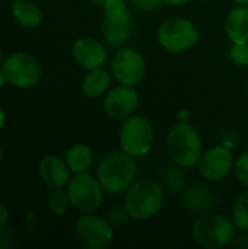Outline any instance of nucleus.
<instances>
[{"instance_id": "1", "label": "nucleus", "mask_w": 248, "mask_h": 249, "mask_svg": "<svg viewBox=\"0 0 248 249\" xmlns=\"http://www.w3.org/2000/svg\"><path fill=\"white\" fill-rule=\"evenodd\" d=\"M137 174L134 158L129 153L114 152L105 156L98 165V181L104 191L117 196L126 193L133 184Z\"/></svg>"}, {"instance_id": "2", "label": "nucleus", "mask_w": 248, "mask_h": 249, "mask_svg": "<svg viewBox=\"0 0 248 249\" xmlns=\"http://www.w3.org/2000/svg\"><path fill=\"white\" fill-rule=\"evenodd\" d=\"M165 191L153 179H140L126 191L124 210L134 220H149L155 217L164 206Z\"/></svg>"}, {"instance_id": "3", "label": "nucleus", "mask_w": 248, "mask_h": 249, "mask_svg": "<svg viewBox=\"0 0 248 249\" xmlns=\"http://www.w3.org/2000/svg\"><path fill=\"white\" fill-rule=\"evenodd\" d=\"M167 146L171 159L180 168H194L203 155L200 134L189 123L177 124L168 133Z\"/></svg>"}, {"instance_id": "4", "label": "nucleus", "mask_w": 248, "mask_h": 249, "mask_svg": "<svg viewBox=\"0 0 248 249\" xmlns=\"http://www.w3.org/2000/svg\"><path fill=\"white\" fill-rule=\"evenodd\" d=\"M235 223L222 214H203L193 223V238L205 248L219 249L231 244L235 236Z\"/></svg>"}, {"instance_id": "5", "label": "nucleus", "mask_w": 248, "mask_h": 249, "mask_svg": "<svg viewBox=\"0 0 248 249\" xmlns=\"http://www.w3.org/2000/svg\"><path fill=\"white\" fill-rule=\"evenodd\" d=\"M200 39L194 23L184 18H170L158 28V41L170 53H184Z\"/></svg>"}, {"instance_id": "6", "label": "nucleus", "mask_w": 248, "mask_h": 249, "mask_svg": "<svg viewBox=\"0 0 248 249\" xmlns=\"http://www.w3.org/2000/svg\"><path fill=\"white\" fill-rule=\"evenodd\" d=\"M153 128L148 118L142 115L127 117L120 128L121 149L132 156H143L151 152Z\"/></svg>"}, {"instance_id": "7", "label": "nucleus", "mask_w": 248, "mask_h": 249, "mask_svg": "<svg viewBox=\"0 0 248 249\" xmlns=\"http://www.w3.org/2000/svg\"><path fill=\"white\" fill-rule=\"evenodd\" d=\"M67 196L72 206L80 212L91 213L99 209L104 200V188L91 174L79 172L69 181Z\"/></svg>"}, {"instance_id": "8", "label": "nucleus", "mask_w": 248, "mask_h": 249, "mask_svg": "<svg viewBox=\"0 0 248 249\" xmlns=\"http://www.w3.org/2000/svg\"><path fill=\"white\" fill-rule=\"evenodd\" d=\"M1 71L9 83L26 89L35 86L41 79V66L31 54L15 53L3 63Z\"/></svg>"}, {"instance_id": "9", "label": "nucleus", "mask_w": 248, "mask_h": 249, "mask_svg": "<svg viewBox=\"0 0 248 249\" xmlns=\"http://www.w3.org/2000/svg\"><path fill=\"white\" fill-rule=\"evenodd\" d=\"M146 71V63L142 54L133 48L120 50L113 60V74L120 85L136 86L139 85Z\"/></svg>"}, {"instance_id": "10", "label": "nucleus", "mask_w": 248, "mask_h": 249, "mask_svg": "<svg viewBox=\"0 0 248 249\" xmlns=\"http://www.w3.org/2000/svg\"><path fill=\"white\" fill-rule=\"evenodd\" d=\"M234 156L232 152L225 146H215L202 155L200 162L197 163L200 175L210 182H218L224 179L231 169L234 168Z\"/></svg>"}, {"instance_id": "11", "label": "nucleus", "mask_w": 248, "mask_h": 249, "mask_svg": "<svg viewBox=\"0 0 248 249\" xmlns=\"http://www.w3.org/2000/svg\"><path fill=\"white\" fill-rule=\"evenodd\" d=\"M76 233L82 242L92 248H102L113 239L111 226L95 214H82L76 222Z\"/></svg>"}, {"instance_id": "12", "label": "nucleus", "mask_w": 248, "mask_h": 249, "mask_svg": "<svg viewBox=\"0 0 248 249\" xmlns=\"http://www.w3.org/2000/svg\"><path fill=\"white\" fill-rule=\"evenodd\" d=\"M139 105V93L132 86H118L111 89L104 98V111L114 120L130 117Z\"/></svg>"}, {"instance_id": "13", "label": "nucleus", "mask_w": 248, "mask_h": 249, "mask_svg": "<svg viewBox=\"0 0 248 249\" xmlns=\"http://www.w3.org/2000/svg\"><path fill=\"white\" fill-rule=\"evenodd\" d=\"M73 58L80 67L91 71L95 69H101L105 64L107 51L96 39L91 36H83L77 39L73 45Z\"/></svg>"}, {"instance_id": "14", "label": "nucleus", "mask_w": 248, "mask_h": 249, "mask_svg": "<svg viewBox=\"0 0 248 249\" xmlns=\"http://www.w3.org/2000/svg\"><path fill=\"white\" fill-rule=\"evenodd\" d=\"M132 16L127 10L118 15H104L102 36L105 42L113 47L123 45L132 35Z\"/></svg>"}, {"instance_id": "15", "label": "nucleus", "mask_w": 248, "mask_h": 249, "mask_svg": "<svg viewBox=\"0 0 248 249\" xmlns=\"http://www.w3.org/2000/svg\"><path fill=\"white\" fill-rule=\"evenodd\" d=\"M69 166L58 156L48 155L39 162V175L51 188H61L69 182Z\"/></svg>"}, {"instance_id": "16", "label": "nucleus", "mask_w": 248, "mask_h": 249, "mask_svg": "<svg viewBox=\"0 0 248 249\" xmlns=\"http://www.w3.org/2000/svg\"><path fill=\"white\" fill-rule=\"evenodd\" d=\"M225 32L234 42L248 41V4L234 7L225 22Z\"/></svg>"}, {"instance_id": "17", "label": "nucleus", "mask_w": 248, "mask_h": 249, "mask_svg": "<svg viewBox=\"0 0 248 249\" xmlns=\"http://www.w3.org/2000/svg\"><path fill=\"white\" fill-rule=\"evenodd\" d=\"M184 206L194 212V213H200L208 210L210 206L216 204V196H215V190L203 185V184H197L193 185L183 197Z\"/></svg>"}, {"instance_id": "18", "label": "nucleus", "mask_w": 248, "mask_h": 249, "mask_svg": "<svg viewBox=\"0 0 248 249\" xmlns=\"http://www.w3.org/2000/svg\"><path fill=\"white\" fill-rule=\"evenodd\" d=\"M111 77L110 73L104 69L91 70L82 83V90L89 98H99L110 89Z\"/></svg>"}, {"instance_id": "19", "label": "nucleus", "mask_w": 248, "mask_h": 249, "mask_svg": "<svg viewBox=\"0 0 248 249\" xmlns=\"http://www.w3.org/2000/svg\"><path fill=\"white\" fill-rule=\"evenodd\" d=\"M12 12H13V16H15L16 22L20 23L25 28H37L42 20L41 9L37 4L25 1V0L15 1Z\"/></svg>"}, {"instance_id": "20", "label": "nucleus", "mask_w": 248, "mask_h": 249, "mask_svg": "<svg viewBox=\"0 0 248 249\" xmlns=\"http://www.w3.org/2000/svg\"><path fill=\"white\" fill-rule=\"evenodd\" d=\"M66 163L75 174L85 172L92 165V150L83 143L75 144L66 153Z\"/></svg>"}, {"instance_id": "21", "label": "nucleus", "mask_w": 248, "mask_h": 249, "mask_svg": "<svg viewBox=\"0 0 248 249\" xmlns=\"http://www.w3.org/2000/svg\"><path fill=\"white\" fill-rule=\"evenodd\" d=\"M232 220L235 226L248 233V191L238 196L232 207Z\"/></svg>"}, {"instance_id": "22", "label": "nucleus", "mask_w": 248, "mask_h": 249, "mask_svg": "<svg viewBox=\"0 0 248 249\" xmlns=\"http://www.w3.org/2000/svg\"><path fill=\"white\" fill-rule=\"evenodd\" d=\"M67 203H69V196L64 191H60V190L51 193L50 197H48V207L57 216H60V214H63L66 212Z\"/></svg>"}, {"instance_id": "23", "label": "nucleus", "mask_w": 248, "mask_h": 249, "mask_svg": "<svg viewBox=\"0 0 248 249\" xmlns=\"http://www.w3.org/2000/svg\"><path fill=\"white\" fill-rule=\"evenodd\" d=\"M229 57H231V61H232L235 66L247 67L248 66V41H246V42H234V45L231 47Z\"/></svg>"}, {"instance_id": "24", "label": "nucleus", "mask_w": 248, "mask_h": 249, "mask_svg": "<svg viewBox=\"0 0 248 249\" xmlns=\"http://www.w3.org/2000/svg\"><path fill=\"white\" fill-rule=\"evenodd\" d=\"M234 171H235V177L237 179L243 184L248 187V152L241 155L235 163H234Z\"/></svg>"}, {"instance_id": "25", "label": "nucleus", "mask_w": 248, "mask_h": 249, "mask_svg": "<svg viewBox=\"0 0 248 249\" xmlns=\"http://www.w3.org/2000/svg\"><path fill=\"white\" fill-rule=\"evenodd\" d=\"M164 0H132V4L134 9L140 12H152L161 7Z\"/></svg>"}, {"instance_id": "26", "label": "nucleus", "mask_w": 248, "mask_h": 249, "mask_svg": "<svg viewBox=\"0 0 248 249\" xmlns=\"http://www.w3.org/2000/svg\"><path fill=\"white\" fill-rule=\"evenodd\" d=\"M104 15H118L127 10L123 0H108L104 6Z\"/></svg>"}, {"instance_id": "27", "label": "nucleus", "mask_w": 248, "mask_h": 249, "mask_svg": "<svg viewBox=\"0 0 248 249\" xmlns=\"http://www.w3.org/2000/svg\"><path fill=\"white\" fill-rule=\"evenodd\" d=\"M7 219H9V213H7V210L0 204V228L6 225Z\"/></svg>"}, {"instance_id": "28", "label": "nucleus", "mask_w": 248, "mask_h": 249, "mask_svg": "<svg viewBox=\"0 0 248 249\" xmlns=\"http://www.w3.org/2000/svg\"><path fill=\"white\" fill-rule=\"evenodd\" d=\"M164 1L168 3V4H171V6H183V4L189 3L190 0H164Z\"/></svg>"}, {"instance_id": "29", "label": "nucleus", "mask_w": 248, "mask_h": 249, "mask_svg": "<svg viewBox=\"0 0 248 249\" xmlns=\"http://www.w3.org/2000/svg\"><path fill=\"white\" fill-rule=\"evenodd\" d=\"M89 1H92V3L96 4V6H104L108 0H89Z\"/></svg>"}, {"instance_id": "30", "label": "nucleus", "mask_w": 248, "mask_h": 249, "mask_svg": "<svg viewBox=\"0 0 248 249\" xmlns=\"http://www.w3.org/2000/svg\"><path fill=\"white\" fill-rule=\"evenodd\" d=\"M3 124H4V114H3L1 109H0V128L3 127Z\"/></svg>"}, {"instance_id": "31", "label": "nucleus", "mask_w": 248, "mask_h": 249, "mask_svg": "<svg viewBox=\"0 0 248 249\" xmlns=\"http://www.w3.org/2000/svg\"><path fill=\"white\" fill-rule=\"evenodd\" d=\"M237 4H248V0H232Z\"/></svg>"}, {"instance_id": "32", "label": "nucleus", "mask_w": 248, "mask_h": 249, "mask_svg": "<svg viewBox=\"0 0 248 249\" xmlns=\"http://www.w3.org/2000/svg\"><path fill=\"white\" fill-rule=\"evenodd\" d=\"M0 162H1V149H0Z\"/></svg>"}, {"instance_id": "33", "label": "nucleus", "mask_w": 248, "mask_h": 249, "mask_svg": "<svg viewBox=\"0 0 248 249\" xmlns=\"http://www.w3.org/2000/svg\"><path fill=\"white\" fill-rule=\"evenodd\" d=\"M0 64H1V54H0Z\"/></svg>"}, {"instance_id": "34", "label": "nucleus", "mask_w": 248, "mask_h": 249, "mask_svg": "<svg viewBox=\"0 0 248 249\" xmlns=\"http://www.w3.org/2000/svg\"><path fill=\"white\" fill-rule=\"evenodd\" d=\"M13 1H20V0H13Z\"/></svg>"}, {"instance_id": "35", "label": "nucleus", "mask_w": 248, "mask_h": 249, "mask_svg": "<svg viewBox=\"0 0 248 249\" xmlns=\"http://www.w3.org/2000/svg\"><path fill=\"white\" fill-rule=\"evenodd\" d=\"M205 1H210V0H205Z\"/></svg>"}, {"instance_id": "36", "label": "nucleus", "mask_w": 248, "mask_h": 249, "mask_svg": "<svg viewBox=\"0 0 248 249\" xmlns=\"http://www.w3.org/2000/svg\"><path fill=\"white\" fill-rule=\"evenodd\" d=\"M247 89H248V82H247Z\"/></svg>"}]
</instances>
